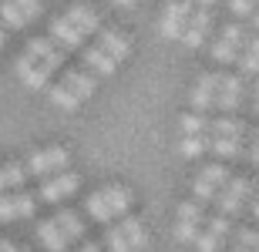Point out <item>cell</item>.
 Listing matches in <instances>:
<instances>
[{"label": "cell", "mask_w": 259, "mask_h": 252, "mask_svg": "<svg viewBox=\"0 0 259 252\" xmlns=\"http://www.w3.org/2000/svg\"><path fill=\"white\" fill-rule=\"evenodd\" d=\"M111 4H121V7H132L135 0H111Z\"/></svg>", "instance_id": "60d3db41"}, {"label": "cell", "mask_w": 259, "mask_h": 252, "mask_svg": "<svg viewBox=\"0 0 259 252\" xmlns=\"http://www.w3.org/2000/svg\"><path fill=\"white\" fill-rule=\"evenodd\" d=\"M105 242H108V249H111V252H132V249H128V242H125V235H121V229H118V225L105 229Z\"/></svg>", "instance_id": "1f68e13d"}, {"label": "cell", "mask_w": 259, "mask_h": 252, "mask_svg": "<svg viewBox=\"0 0 259 252\" xmlns=\"http://www.w3.org/2000/svg\"><path fill=\"white\" fill-rule=\"evenodd\" d=\"M205 232H212L215 239L229 235V222H226V215H212V219H205Z\"/></svg>", "instance_id": "d6a6232c"}, {"label": "cell", "mask_w": 259, "mask_h": 252, "mask_svg": "<svg viewBox=\"0 0 259 252\" xmlns=\"http://www.w3.org/2000/svg\"><path fill=\"white\" fill-rule=\"evenodd\" d=\"M51 101H54L58 108H64V111H74V108L81 105V97H77L67 84H54L51 87Z\"/></svg>", "instance_id": "7402d4cb"}, {"label": "cell", "mask_w": 259, "mask_h": 252, "mask_svg": "<svg viewBox=\"0 0 259 252\" xmlns=\"http://www.w3.org/2000/svg\"><path fill=\"white\" fill-rule=\"evenodd\" d=\"M256 101H259V87H256Z\"/></svg>", "instance_id": "7dc6e473"}, {"label": "cell", "mask_w": 259, "mask_h": 252, "mask_svg": "<svg viewBox=\"0 0 259 252\" xmlns=\"http://www.w3.org/2000/svg\"><path fill=\"white\" fill-rule=\"evenodd\" d=\"M215 205H219L222 215H232V212H239V209H242V198H236L229 188H219V192H215Z\"/></svg>", "instance_id": "f1b7e54d"}, {"label": "cell", "mask_w": 259, "mask_h": 252, "mask_svg": "<svg viewBox=\"0 0 259 252\" xmlns=\"http://www.w3.org/2000/svg\"><path fill=\"white\" fill-rule=\"evenodd\" d=\"M40 239H44V245H48L51 252H67V245H71V239H67L64 232H61V225L54 222V219H48V222H40Z\"/></svg>", "instance_id": "2e32d148"}, {"label": "cell", "mask_w": 259, "mask_h": 252, "mask_svg": "<svg viewBox=\"0 0 259 252\" xmlns=\"http://www.w3.org/2000/svg\"><path fill=\"white\" fill-rule=\"evenodd\" d=\"M24 178H27V168L24 165H4L0 168V192H4V188H17V185H24Z\"/></svg>", "instance_id": "603a6c76"}, {"label": "cell", "mask_w": 259, "mask_h": 252, "mask_svg": "<svg viewBox=\"0 0 259 252\" xmlns=\"http://www.w3.org/2000/svg\"><path fill=\"white\" fill-rule=\"evenodd\" d=\"M0 252H20V249L14 242H7V239H4V242H0Z\"/></svg>", "instance_id": "f35d334b"}, {"label": "cell", "mask_w": 259, "mask_h": 252, "mask_svg": "<svg viewBox=\"0 0 259 252\" xmlns=\"http://www.w3.org/2000/svg\"><path fill=\"white\" fill-rule=\"evenodd\" d=\"M209 128H212V138H236V141H242V135H246L242 121H232V118H219V121H209Z\"/></svg>", "instance_id": "ffe728a7"}, {"label": "cell", "mask_w": 259, "mask_h": 252, "mask_svg": "<svg viewBox=\"0 0 259 252\" xmlns=\"http://www.w3.org/2000/svg\"><path fill=\"white\" fill-rule=\"evenodd\" d=\"M246 44V34H242L239 24H232V27H226L219 34V40H215V47H212V54H215V61H236L239 58V47Z\"/></svg>", "instance_id": "277c9868"}, {"label": "cell", "mask_w": 259, "mask_h": 252, "mask_svg": "<svg viewBox=\"0 0 259 252\" xmlns=\"http://www.w3.org/2000/svg\"><path fill=\"white\" fill-rule=\"evenodd\" d=\"M205 148H209V138H205V135H189V138L179 141V152H182L185 158H199Z\"/></svg>", "instance_id": "4316f807"}, {"label": "cell", "mask_w": 259, "mask_h": 252, "mask_svg": "<svg viewBox=\"0 0 259 252\" xmlns=\"http://www.w3.org/2000/svg\"><path fill=\"white\" fill-rule=\"evenodd\" d=\"M199 232H202L199 225H189V222L175 225V239H179V242H195V235H199Z\"/></svg>", "instance_id": "e575fe53"}, {"label": "cell", "mask_w": 259, "mask_h": 252, "mask_svg": "<svg viewBox=\"0 0 259 252\" xmlns=\"http://www.w3.org/2000/svg\"><path fill=\"white\" fill-rule=\"evenodd\" d=\"M0 47H4V24H0Z\"/></svg>", "instance_id": "b9f144b4"}, {"label": "cell", "mask_w": 259, "mask_h": 252, "mask_svg": "<svg viewBox=\"0 0 259 252\" xmlns=\"http://www.w3.org/2000/svg\"><path fill=\"white\" fill-rule=\"evenodd\" d=\"M246 4H249V7H256V4H259V0H246Z\"/></svg>", "instance_id": "f6af8a7d"}, {"label": "cell", "mask_w": 259, "mask_h": 252, "mask_svg": "<svg viewBox=\"0 0 259 252\" xmlns=\"http://www.w3.org/2000/svg\"><path fill=\"white\" fill-rule=\"evenodd\" d=\"M98 47H101L108 58L118 64V61L128 54V37H125V34H118V30H101V40H98Z\"/></svg>", "instance_id": "9a60e30c"}, {"label": "cell", "mask_w": 259, "mask_h": 252, "mask_svg": "<svg viewBox=\"0 0 259 252\" xmlns=\"http://www.w3.org/2000/svg\"><path fill=\"white\" fill-rule=\"evenodd\" d=\"M84 68H91L88 74H95V78H108V74H115V61L108 58L101 47H88L84 51Z\"/></svg>", "instance_id": "5bb4252c"}, {"label": "cell", "mask_w": 259, "mask_h": 252, "mask_svg": "<svg viewBox=\"0 0 259 252\" xmlns=\"http://www.w3.org/2000/svg\"><path fill=\"white\" fill-rule=\"evenodd\" d=\"M0 24H10L14 30H20V27H27V17H24L10 0H0Z\"/></svg>", "instance_id": "d4e9b609"}, {"label": "cell", "mask_w": 259, "mask_h": 252, "mask_svg": "<svg viewBox=\"0 0 259 252\" xmlns=\"http://www.w3.org/2000/svg\"><path fill=\"white\" fill-rule=\"evenodd\" d=\"M189 14H192V0H179V4H168L162 17V37L168 40H182L185 24H189Z\"/></svg>", "instance_id": "6da1fadb"}, {"label": "cell", "mask_w": 259, "mask_h": 252, "mask_svg": "<svg viewBox=\"0 0 259 252\" xmlns=\"http://www.w3.org/2000/svg\"><path fill=\"white\" fill-rule=\"evenodd\" d=\"M17 78L24 81L27 87H44L48 84V78H51V68L48 64H40V61H30L27 54L17 61Z\"/></svg>", "instance_id": "ba28073f"}, {"label": "cell", "mask_w": 259, "mask_h": 252, "mask_svg": "<svg viewBox=\"0 0 259 252\" xmlns=\"http://www.w3.org/2000/svg\"><path fill=\"white\" fill-rule=\"evenodd\" d=\"M215 87H219V74H202L199 84H195V91H192L195 111H205L209 105H215Z\"/></svg>", "instance_id": "7c38bea8"}, {"label": "cell", "mask_w": 259, "mask_h": 252, "mask_svg": "<svg viewBox=\"0 0 259 252\" xmlns=\"http://www.w3.org/2000/svg\"><path fill=\"white\" fill-rule=\"evenodd\" d=\"M256 141H259V135H256Z\"/></svg>", "instance_id": "681fc988"}, {"label": "cell", "mask_w": 259, "mask_h": 252, "mask_svg": "<svg viewBox=\"0 0 259 252\" xmlns=\"http://www.w3.org/2000/svg\"><path fill=\"white\" fill-rule=\"evenodd\" d=\"M256 215H259V202H256Z\"/></svg>", "instance_id": "c3c4849f"}, {"label": "cell", "mask_w": 259, "mask_h": 252, "mask_svg": "<svg viewBox=\"0 0 259 252\" xmlns=\"http://www.w3.org/2000/svg\"><path fill=\"white\" fill-rule=\"evenodd\" d=\"M252 20H256V27H259V10H256V14H252Z\"/></svg>", "instance_id": "ee69618b"}, {"label": "cell", "mask_w": 259, "mask_h": 252, "mask_svg": "<svg viewBox=\"0 0 259 252\" xmlns=\"http://www.w3.org/2000/svg\"><path fill=\"white\" fill-rule=\"evenodd\" d=\"M239 245H242V249L259 252V232H252V229H239Z\"/></svg>", "instance_id": "74e56055"}, {"label": "cell", "mask_w": 259, "mask_h": 252, "mask_svg": "<svg viewBox=\"0 0 259 252\" xmlns=\"http://www.w3.org/2000/svg\"><path fill=\"white\" fill-rule=\"evenodd\" d=\"M88 212H91V219H98V222H111L115 215H111V209H108V202H105V195L101 192H95L91 198H88Z\"/></svg>", "instance_id": "83f0119b"}, {"label": "cell", "mask_w": 259, "mask_h": 252, "mask_svg": "<svg viewBox=\"0 0 259 252\" xmlns=\"http://www.w3.org/2000/svg\"><path fill=\"white\" fill-rule=\"evenodd\" d=\"M239 97H242L239 78H219V87H215V105H219L222 111H232V108L239 105Z\"/></svg>", "instance_id": "4fadbf2b"}, {"label": "cell", "mask_w": 259, "mask_h": 252, "mask_svg": "<svg viewBox=\"0 0 259 252\" xmlns=\"http://www.w3.org/2000/svg\"><path fill=\"white\" fill-rule=\"evenodd\" d=\"M64 20L71 24V27L84 37V34H95V30H101V24H98V14L95 10H88V7H71L64 14Z\"/></svg>", "instance_id": "8fae6325"}, {"label": "cell", "mask_w": 259, "mask_h": 252, "mask_svg": "<svg viewBox=\"0 0 259 252\" xmlns=\"http://www.w3.org/2000/svg\"><path fill=\"white\" fill-rule=\"evenodd\" d=\"M37 209V195L30 192H14V195H0V219L14 222V219H27Z\"/></svg>", "instance_id": "7a4b0ae2"}, {"label": "cell", "mask_w": 259, "mask_h": 252, "mask_svg": "<svg viewBox=\"0 0 259 252\" xmlns=\"http://www.w3.org/2000/svg\"><path fill=\"white\" fill-rule=\"evenodd\" d=\"M209 27H212V14L209 10H195V14H189V24H185V34H182L185 47H199L202 40H205V34H209Z\"/></svg>", "instance_id": "52a82bcc"}, {"label": "cell", "mask_w": 259, "mask_h": 252, "mask_svg": "<svg viewBox=\"0 0 259 252\" xmlns=\"http://www.w3.org/2000/svg\"><path fill=\"white\" fill-rule=\"evenodd\" d=\"M27 58L30 61H40V64H48L51 71H58L61 64H64V51H61L51 37H34L27 44Z\"/></svg>", "instance_id": "5b68a950"}, {"label": "cell", "mask_w": 259, "mask_h": 252, "mask_svg": "<svg viewBox=\"0 0 259 252\" xmlns=\"http://www.w3.org/2000/svg\"><path fill=\"white\" fill-rule=\"evenodd\" d=\"M51 40H54L61 51H77L84 37H81V34H77L64 17H58V20H51Z\"/></svg>", "instance_id": "9c48e42d"}, {"label": "cell", "mask_w": 259, "mask_h": 252, "mask_svg": "<svg viewBox=\"0 0 259 252\" xmlns=\"http://www.w3.org/2000/svg\"><path fill=\"white\" fill-rule=\"evenodd\" d=\"M61 84H67V87H71V91H74L77 97H81V101H84V97H91V94H95L98 78H95V74H88V71H81V68H71V71L64 74V81H61Z\"/></svg>", "instance_id": "30bf717a"}, {"label": "cell", "mask_w": 259, "mask_h": 252, "mask_svg": "<svg viewBox=\"0 0 259 252\" xmlns=\"http://www.w3.org/2000/svg\"><path fill=\"white\" fill-rule=\"evenodd\" d=\"M77 185H81V178H77L74 172L54 175V178H48V182H44L40 198H44V202H61V198H67L71 192H77Z\"/></svg>", "instance_id": "8992f818"}, {"label": "cell", "mask_w": 259, "mask_h": 252, "mask_svg": "<svg viewBox=\"0 0 259 252\" xmlns=\"http://www.w3.org/2000/svg\"><path fill=\"white\" fill-rule=\"evenodd\" d=\"M179 222L205 225V209H202V202H182L179 205Z\"/></svg>", "instance_id": "cb8c5ba5"}, {"label": "cell", "mask_w": 259, "mask_h": 252, "mask_svg": "<svg viewBox=\"0 0 259 252\" xmlns=\"http://www.w3.org/2000/svg\"><path fill=\"white\" fill-rule=\"evenodd\" d=\"M118 229H121V235H125V242H128V249H132V252L148 245V235H145V229H142V222H138V219H125Z\"/></svg>", "instance_id": "ac0fdd59"}, {"label": "cell", "mask_w": 259, "mask_h": 252, "mask_svg": "<svg viewBox=\"0 0 259 252\" xmlns=\"http://www.w3.org/2000/svg\"><path fill=\"white\" fill-rule=\"evenodd\" d=\"M192 192L199 195L202 202H215V192H219V188H215V185H209V182H202V178H195V185H192Z\"/></svg>", "instance_id": "d590c367"}, {"label": "cell", "mask_w": 259, "mask_h": 252, "mask_svg": "<svg viewBox=\"0 0 259 252\" xmlns=\"http://www.w3.org/2000/svg\"><path fill=\"white\" fill-rule=\"evenodd\" d=\"M236 252H252V249H242V245H239V249H236Z\"/></svg>", "instance_id": "bcb514c9"}, {"label": "cell", "mask_w": 259, "mask_h": 252, "mask_svg": "<svg viewBox=\"0 0 259 252\" xmlns=\"http://www.w3.org/2000/svg\"><path fill=\"white\" fill-rule=\"evenodd\" d=\"M239 64L246 74H259V37L246 40L242 44V54H239Z\"/></svg>", "instance_id": "44dd1931"}, {"label": "cell", "mask_w": 259, "mask_h": 252, "mask_svg": "<svg viewBox=\"0 0 259 252\" xmlns=\"http://www.w3.org/2000/svg\"><path fill=\"white\" fill-rule=\"evenodd\" d=\"M195 245H199V252H215V245H219V239H215L212 232H205V229H202V232L195 235Z\"/></svg>", "instance_id": "8d00e7d4"}, {"label": "cell", "mask_w": 259, "mask_h": 252, "mask_svg": "<svg viewBox=\"0 0 259 252\" xmlns=\"http://www.w3.org/2000/svg\"><path fill=\"white\" fill-rule=\"evenodd\" d=\"M199 178H202V182H209V185H215V188H222V185L229 182V175H226V168H222V165H209V168H202Z\"/></svg>", "instance_id": "4dcf8cb0"}, {"label": "cell", "mask_w": 259, "mask_h": 252, "mask_svg": "<svg viewBox=\"0 0 259 252\" xmlns=\"http://www.w3.org/2000/svg\"><path fill=\"white\" fill-rule=\"evenodd\" d=\"M54 222L61 225V232L67 235V239H71V242H81V239H84V225H81V219H77L74 212H58L54 215Z\"/></svg>", "instance_id": "d6986e66"}, {"label": "cell", "mask_w": 259, "mask_h": 252, "mask_svg": "<svg viewBox=\"0 0 259 252\" xmlns=\"http://www.w3.org/2000/svg\"><path fill=\"white\" fill-rule=\"evenodd\" d=\"M205 128H209V121H205L202 115H182V118H179V131H182V138L205 135Z\"/></svg>", "instance_id": "484cf974"}, {"label": "cell", "mask_w": 259, "mask_h": 252, "mask_svg": "<svg viewBox=\"0 0 259 252\" xmlns=\"http://www.w3.org/2000/svg\"><path fill=\"white\" fill-rule=\"evenodd\" d=\"M252 155H256V162H259V145H256V148H252Z\"/></svg>", "instance_id": "7bdbcfd3"}, {"label": "cell", "mask_w": 259, "mask_h": 252, "mask_svg": "<svg viewBox=\"0 0 259 252\" xmlns=\"http://www.w3.org/2000/svg\"><path fill=\"white\" fill-rule=\"evenodd\" d=\"M209 148L215 152V155H222V158L239 155V141H236V138H212V141H209Z\"/></svg>", "instance_id": "f546056e"}, {"label": "cell", "mask_w": 259, "mask_h": 252, "mask_svg": "<svg viewBox=\"0 0 259 252\" xmlns=\"http://www.w3.org/2000/svg\"><path fill=\"white\" fill-rule=\"evenodd\" d=\"M10 4H14V7H17L20 14L27 17V24H30V20H34V17L40 14V0H10Z\"/></svg>", "instance_id": "836d02e7"}, {"label": "cell", "mask_w": 259, "mask_h": 252, "mask_svg": "<svg viewBox=\"0 0 259 252\" xmlns=\"http://www.w3.org/2000/svg\"><path fill=\"white\" fill-rule=\"evenodd\" d=\"M81 252H101V245H95V242H84V245H81Z\"/></svg>", "instance_id": "ab89813d"}, {"label": "cell", "mask_w": 259, "mask_h": 252, "mask_svg": "<svg viewBox=\"0 0 259 252\" xmlns=\"http://www.w3.org/2000/svg\"><path fill=\"white\" fill-rule=\"evenodd\" d=\"M101 195H105V202H108V209H111V215H125L128 205H132V192H128V188H121V185L101 188Z\"/></svg>", "instance_id": "e0dca14e"}, {"label": "cell", "mask_w": 259, "mask_h": 252, "mask_svg": "<svg viewBox=\"0 0 259 252\" xmlns=\"http://www.w3.org/2000/svg\"><path fill=\"white\" fill-rule=\"evenodd\" d=\"M67 158H71L67 148H44V152H37V155H30L27 162H24V168H27V175H48V172L64 168Z\"/></svg>", "instance_id": "3957f363"}]
</instances>
